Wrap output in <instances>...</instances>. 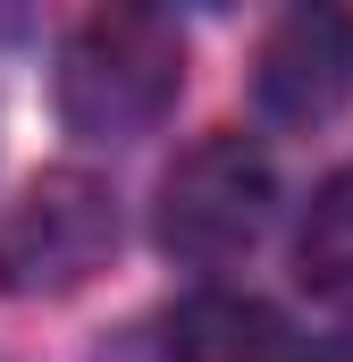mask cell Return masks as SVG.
<instances>
[{
    "label": "cell",
    "instance_id": "obj_1",
    "mask_svg": "<svg viewBox=\"0 0 353 362\" xmlns=\"http://www.w3.org/2000/svg\"><path fill=\"white\" fill-rule=\"evenodd\" d=\"M185 93V42L152 8H92L59 42V118L85 144L152 135Z\"/></svg>",
    "mask_w": 353,
    "mask_h": 362
},
{
    "label": "cell",
    "instance_id": "obj_2",
    "mask_svg": "<svg viewBox=\"0 0 353 362\" xmlns=\"http://www.w3.org/2000/svg\"><path fill=\"white\" fill-rule=\"evenodd\" d=\"M269 219H277V169H269V152L253 135L219 127V135H202L160 177V219L152 228H160V253L169 262L227 270V262H244L269 236Z\"/></svg>",
    "mask_w": 353,
    "mask_h": 362
},
{
    "label": "cell",
    "instance_id": "obj_3",
    "mask_svg": "<svg viewBox=\"0 0 353 362\" xmlns=\"http://www.w3.org/2000/svg\"><path fill=\"white\" fill-rule=\"evenodd\" d=\"M118 253V194L92 169H42L0 219V295H76Z\"/></svg>",
    "mask_w": 353,
    "mask_h": 362
},
{
    "label": "cell",
    "instance_id": "obj_4",
    "mask_svg": "<svg viewBox=\"0 0 353 362\" xmlns=\"http://www.w3.org/2000/svg\"><path fill=\"white\" fill-rule=\"evenodd\" d=\"M353 93V17L345 8H294L277 17L253 59V101L269 127H328Z\"/></svg>",
    "mask_w": 353,
    "mask_h": 362
},
{
    "label": "cell",
    "instance_id": "obj_5",
    "mask_svg": "<svg viewBox=\"0 0 353 362\" xmlns=\"http://www.w3.org/2000/svg\"><path fill=\"white\" fill-rule=\"evenodd\" d=\"M160 346H169V362H286L294 354L286 320L269 312L261 295H227V286L185 295L160 320Z\"/></svg>",
    "mask_w": 353,
    "mask_h": 362
},
{
    "label": "cell",
    "instance_id": "obj_6",
    "mask_svg": "<svg viewBox=\"0 0 353 362\" xmlns=\"http://www.w3.org/2000/svg\"><path fill=\"white\" fill-rule=\"evenodd\" d=\"M294 270L311 295H328V303H345L353 312V169L311 194V211H303V236H294Z\"/></svg>",
    "mask_w": 353,
    "mask_h": 362
},
{
    "label": "cell",
    "instance_id": "obj_7",
    "mask_svg": "<svg viewBox=\"0 0 353 362\" xmlns=\"http://www.w3.org/2000/svg\"><path fill=\"white\" fill-rule=\"evenodd\" d=\"M311 362H353V346H320V354H311Z\"/></svg>",
    "mask_w": 353,
    "mask_h": 362
}]
</instances>
